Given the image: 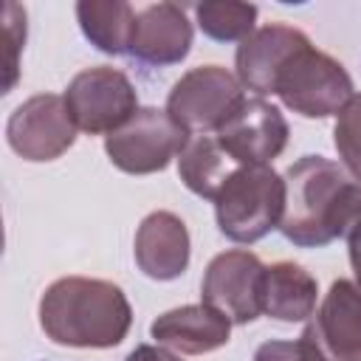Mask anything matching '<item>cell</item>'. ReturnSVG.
<instances>
[{
  "instance_id": "1",
  "label": "cell",
  "mask_w": 361,
  "mask_h": 361,
  "mask_svg": "<svg viewBox=\"0 0 361 361\" xmlns=\"http://www.w3.org/2000/svg\"><path fill=\"white\" fill-rule=\"evenodd\" d=\"M285 212L279 231L302 248H319L347 237L361 217V183L344 166L305 155L285 169Z\"/></svg>"
},
{
  "instance_id": "2",
  "label": "cell",
  "mask_w": 361,
  "mask_h": 361,
  "mask_svg": "<svg viewBox=\"0 0 361 361\" xmlns=\"http://www.w3.org/2000/svg\"><path fill=\"white\" fill-rule=\"evenodd\" d=\"M133 307L107 279L62 276L39 299V327L54 344L104 350L124 341Z\"/></svg>"
},
{
  "instance_id": "3",
  "label": "cell",
  "mask_w": 361,
  "mask_h": 361,
  "mask_svg": "<svg viewBox=\"0 0 361 361\" xmlns=\"http://www.w3.org/2000/svg\"><path fill=\"white\" fill-rule=\"evenodd\" d=\"M285 212V178L268 164L237 166L214 197L220 231L234 243H257L279 228Z\"/></svg>"
},
{
  "instance_id": "4",
  "label": "cell",
  "mask_w": 361,
  "mask_h": 361,
  "mask_svg": "<svg viewBox=\"0 0 361 361\" xmlns=\"http://www.w3.org/2000/svg\"><path fill=\"white\" fill-rule=\"evenodd\" d=\"M274 93L305 118H327L353 99V79L338 59L305 45L276 73Z\"/></svg>"
},
{
  "instance_id": "5",
  "label": "cell",
  "mask_w": 361,
  "mask_h": 361,
  "mask_svg": "<svg viewBox=\"0 0 361 361\" xmlns=\"http://www.w3.org/2000/svg\"><path fill=\"white\" fill-rule=\"evenodd\" d=\"M189 144V130L180 127L166 110L138 107L130 121L104 138V152L121 172L149 175L166 169Z\"/></svg>"
},
{
  "instance_id": "6",
  "label": "cell",
  "mask_w": 361,
  "mask_h": 361,
  "mask_svg": "<svg viewBox=\"0 0 361 361\" xmlns=\"http://www.w3.org/2000/svg\"><path fill=\"white\" fill-rule=\"evenodd\" d=\"M245 102L240 79L220 65L186 71L166 99V113L186 130H220Z\"/></svg>"
},
{
  "instance_id": "7",
  "label": "cell",
  "mask_w": 361,
  "mask_h": 361,
  "mask_svg": "<svg viewBox=\"0 0 361 361\" xmlns=\"http://www.w3.org/2000/svg\"><path fill=\"white\" fill-rule=\"evenodd\" d=\"M65 104L68 113L76 124V130L99 135V133H113L124 121L133 118L138 110V96L133 82L107 65L87 68L76 73L65 90Z\"/></svg>"
},
{
  "instance_id": "8",
  "label": "cell",
  "mask_w": 361,
  "mask_h": 361,
  "mask_svg": "<svg viewBox=\"0 0 361 361\" xmlns=\"http://www.w3.org/2000/svg\"><path fill=\"white\" fill-rule=\"evenodd\" d=\"M262 274L265 265L251 251L234 248L217 254L203 274V305L220 310L234 324L254 322L262 313Z\"/></svg>"
},
{
  "instance_id": "9",
  "label": "cell",
  "mask_w": 361,
  "mask_h": 361,
  "mask_svg": "<svg viewBox=\"0 0 361 361\" xmlns=\"http://www.w3.org/2000/svg\"><path fill=\"white\" fill-rule=\"evenodd\" d=\"M299 338L319 361H361V282L336 279Z\"/></svg>"
},
{
  "instance_id": "10",
  "label": "cell",
  "mask_w": 361,
  "mask_h": 361,
  "mask_svg": "<svg viewBox=\"0 0 361 361\" xmlns=\"http://www.w3.org/2000/svg\"><path fill=\"white\" fill-rule=\"evenodd\" d=\"M6 135L20 158L54 161L76 141V124L68 113L65 96L37 93L11 113Z\"/></svg>"
},
{
  "instance_id": "11",
  "label": "cell",
  "mask_w": 361,
  "mask_h": 361,
  "mask_svg": "<svg viewBox=\"0 0 361 361\" xmlns=\"http://www.w3.org/2000/svg\"><path fill=\"white\" fill-rule=\"evenodd\" d=\"M217 144L243 166L271 164L288 144V121L265 99H245L217 130Z\"/></svg>"
},
{
  "instance_id": "12",
  "label": "cell",
  "mask_w": 361,
  "mask_h": 361,
  "mask_svg": "<svg viewBox=\"0 0 361 361\" xmlns=\"http://www.w3.org/2000/svg\"><path fill=\"white\" fill-rule=\"evenodd\" d=\"M305 45H310V39L293 25L271 23V25L254 28L237 48V79H240V85L259 93V96L274 93L276 73Z\"/></svg>"
},
{
  "instance_id": "13",
  "label": "cell",
  "mask_w": 361,
  "mask_h": 361,
  "mask_svg": "<svg viewBox=\"0 0 361 361\" xmlns=\"http://www.w3.org/2000/svg\"><path fill=\"white\" fill-rule=\"evenodd\" d=\"M192 48V23L175 3H155L138 11L130 39V56L144 65H175Z\"/></svg>"
},
{
  "instance_id": "14",
  "label": "cell",
  "mask_w": 361,
  "mask_h": 361,
  "mask_svg": "<svg viewBox=\"0 0 361 361\" xmlns=\"http://www.w3.org/2000/svg\"><path fill=\"white\" fill-rule=\"evenodd\" d=\"M135 262L149 279H175L189 265V231L172 212H152L135 231Z\"/></svg>"
},
{
  "instance_id": "15",
  "label": "cell",
  "mask_w": 361,
  "mask_h": 361,
  "mask_svg": "<svg viewBox=\"0 0 361 361\" xmlns=\"http://www.w3.org/2000/svg\"><path fill=\"white\" fill-rule=\"evenodd\" d=\"M152 338L175 353L200 355L223 347L231 336V319L209 305H183L161 313L149 324Z\"/></svg>"
},
{
  "instance_id": "16",
  "label": "cell",
  "mask_w": 361,
  "mask_h": 361,
  "mask_svg": "<svg viewBox=\"0 0 361 361\" xmlns=\"http://www.w3.org/2000/svg\"><path fill=\"white\" fill-rule=\"evenodd\" d=\"M316 279L296 262H274L262 274V313L276 322H305L316 310Z\"/></svg>"
},
{
  "instance_id": "17",
  "label": "cell",
  "mask_w": 361,
  "mask_h": 361,
  "mask_svg": "<svg viewBox=\"0 0 361 361\" xmlns=\"http://www.w3.org/2000/svg\"><path fill=\"white\" fill-rule=\"evenodd\" d=\"M243 164H237L212 135H197L186 144V149L178 158V175L189 192L197 197L214 200L226 178Z\"/></svg>"
},
{
  "instance_id": "18",
  "label": "cell",
  "mask_w": 361,
  "mask_h": 361,
  "mask_svg": "<svg viewBox=\"0 0 361 361\" xmlns=\"http://www.w3.org/2000/svg\"><path fill=\"white\" fill-rule=\"evenodd\" d=\"M82 34L104 54H130L135 11L124 0H82L76 3Z\"/></svg>"
},
{
  "instance_id": "19",
  "label": "cell",
  "mask_w": 361,
  "mask_h": 361,
  "mask_svg": "<svg viewBox=\"0 0 361 361\" xmlns=\"http://www.w3.org/2000/svg\"><path fill=\"white\" fill-rule=\"evenodd\" d=\"M197 25L206 37L217 42L245 39L257 23V6L251 3H197L195 6Z\"/></svg>"
},
{
  "instance_id": "20",
  "label": "cell",
  "mask_w": 361,
  "mask_h": 361,
  "mask_svg": "<svg viewBox=\"0 0 361 361\" xmlns=\"http://www.w3.org/2000/svg\"><path fill=\"white\" fill-rule=\"evenodd\" d=\"M333 144L338 149L344 169L361 183V93H353V99L338 110Z\"/></svg>"
},
{
  "instance_id": "21",
  "label": "cell",
  "mask_w": 361,
  "mask_h": 361,
  "mask_svg": "<svg viewBox=\"0 0 361 361\" xmlns=\"http://www.w3.org/2000/svg\"><path fill=\"white\" fill-rule=\"evenodd\" d=\"M3 42H6V82L3 90L8 93L17 82V56L25 42V8L17 3L3 6Z\"/></svg>"
},
{
  "instance_id": "22",
  "label": "cell",
  "mask_w": 361,
  "mask_h": 361,
  "mask_svg": "<svg viewBox=\"0 0 361 361\" xmlns=\"http://www.w3.org/2000/svg\"><path fill=\"white\" fill-rule=\"evenodd\" d=\"M254 361H319V355L302 341H265L257 347Z\"/></svg>"
},
{
  "instance_id": "23",
  "label": "cell",
  "mask_w": 361,
  "mask_h": 361,
  "mask_svg": "<svg viewBox=\"0 0 361 361\" xmlns=\"http://www.w3.org/2000/svg\"><path fill=\"white\" fill-rule=\"evenodd\" d=\"M124 361H180L169 347H155V344H138Z\"/></svg>"
},
{
  "instance_id": "24",
  "label": "cell",
  "mask_w": 361,
  "mask_h": 361,
  "mask_svg": "<svg viewBox=\"0 0 361 361\" xmlns=\"http://www.w3.org/2000/svg\"><path fill=\"white\" fill-rule=\"evenodd\" d=\"M347 245H350V265H353L355 282H361V217L347 231Z\"/></svg>"
}]
</instances>
